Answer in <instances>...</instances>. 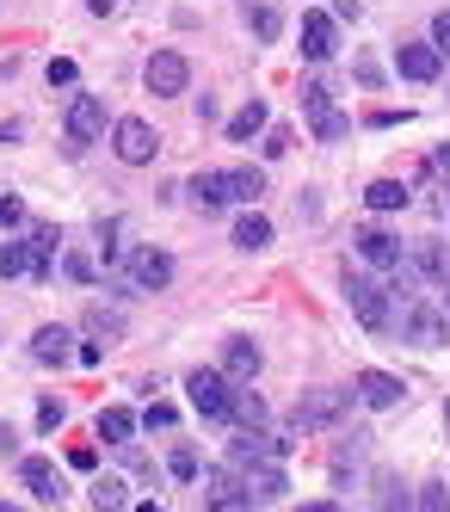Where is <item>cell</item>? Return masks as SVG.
Here are the masks:
<instances>
[{
    "instance_id": "obj_1",
    "label": "cell",
    "mask_w": 450,
    "mask_h": 512,
    "mask_svg": "<svg viewBox=\"0 0 450 512\" xmlns=\"http://www.w3.org/2000/svg\"><path fill=\"white\" fill-rule=\"evenodd\" d=\"M303 118H309V130H315L321 142H340V136L352 130V118L333 105V87H327V81H309V87H303Z\"/></svg>"
},
{
    "instance_id": "obj_2",
    "label": "cell",
    "mask_w": 450,
    "mask_h": 512,
    "mask_svg": "<svg viewBox=\"0 0 450 512\" xmlns=\"http://www.w3.org/2000/svg\"><path fill=\"white\" fill-rule=\"evenodd\" d=\"M185 395H192V408L204 420H229L235 414V383L222 371H192V377H185Z\"/></svg>"
},
{
    "instance_id": "obj_3",
    "label": "cell",
    "mask_w": 450,
    "mask_h": 512,
    "mask_svg": "<svg viewBox=\"0 0 450 512\" xmlns=\"http://www.w3.org/2000/svg\"><path fill=\"white\" fill-rule=\"evenodd\" d=\"M401 334L414 340V346H450V309H438V303L414 297V303L401 309Z\"/></svg>"
},
{
    "instance_id": "obj_4",
    "label": "cell",
    "mask_w": 450,
    "mask_h": 512,
    "mask_svg": "<svg viewBox=\"0 0 450 512\" xmlns=\"http://www.w3.org/2000/svg\"><path fill=\"white\" fill-rule=\"evenodd\" d=\"M142 81H148V93H155V99H179L185 87H192V62H185L179 50H155V56H148V68H142Z\"/></svg>"
},
{
    "instance_id": "obj_5",
    "label": "cell",
    "mask_w": 450,
    "mask_h": 512,
    "mask_svg": "<svg viewBox=\"0 0 450 512\" xmlns=\"http://www.w3.org/2000/svg\"><path fill=\"white\" fill-rule=\"evenodd\" d=\"M346 303H352V315L370 327V334H383V327H389V290H383L377 278L346 272Z\"/></svg>"
},
{
    "instance_id": "obj_6",
    "label": "cell",
    "mask_w": 450,
    "mask_h": 512,
    "mask_svg": "<svg viewBox=\"0 0 450 512\" xmlns=\"http://www.w3.org/2000/svg\"><path fill=\"white\" fill-rule=\"evenodd\" d=\"M346 408H352V395L346 389H309L303 401H296V432H315V426H333V420H346Z\"/></svg>"
},
{
    "instance_id": "obj_7",
    "label": "cell",
    "mask_w": 450,
    "mask_h": 512,
    "mask_svg": "<svg viewBox=\"0 0 450 512\" xmlns=\"http://www.w3.org/2000/svg\"><path fill=\"white\" fill-rule=\"evenodd\" d=\"M111 149H118L124 167H148V161H155V149H161V136H155V124H142V118H118Z\"/></svg>"
},
{
    "instance_id": "obj_8",
    "label": "cell",
    "mask_w": 450,
    "mask_h": 512,
    "mask_svg": "<svg viewBox=\"0 0 450 512\" xmlns=\"http://www.w3.org/2000/svg\"><path fill=\"white\" fill-rule=\"evenodd\" d=\"M105 136V99L81 93V99H68V142L74 149H87V142Z\"/></svg>"
},
{
    "instance_id": "obj_9",
    "label": "cell",
    "mask_w": 450,
    "mask_h": 512,
    "mask_svg": "<svg viewBox=\"0 0 450 512\" xmlns=\"http://www.w3.org/2000/svg\"><path fill=\"white\" fill-rule=\"evenodd\" d=\"M130 284L136 290H167L173 284V260H167V253L161 247H130Z\"/></svg>"
},
{
    "instance_id": "obj_10",
    "label": "cell",
    "mask_w": 450,
    "mask_h": 512,
    "mask_svg": "<svg viewBox=\"0 0 450 512\" xmlns=\"http://www.w3.org/2000/svg\"><path fill=\"white\" fill-rule=\"evenodd\" d=\"M204 494H210V500H204L210 512H241V506H247L241 469H235V463H229V469H210V475H204Z\"/></svg>"
},
{
    "instance_id": "obj_11",
    "label": "cell",
    "mask_w": 450,
    "mask_h": 512,
    "mask_svg": "<svg viewBox=\"0 0 450 512\" xmlns=\"http://www.w3.org/2000/svg\"><path fill=\"white\" fill-rule=\"evenodd\" d=\"M44 272H50V260H44V253L31 247V235H25V241H7V247H0V278H44Z\"/></svg>"
},
{
    "instance_id": "obj_12",
    "label": "cell",
    "mask_w": 450,
    "mask_h": 512,
    "mask_svg": "<svg viewBox=\"0 0 450 512\" xmlns=\"http://www.w3.org/2000/svg\"><path fill=\"white\" fill-rule=\"evenodd\" d=\"M290 482H284V469L278 463H241V494H247V506L253 500H278Z\"/></svg>"
},
{
    "instance_id": "obj_13",
    "label": "cell",
    "mask_w": 450,
    "mask_h": 512,
    "mask_svg": "<svg viewBox=\"0 0 450 512\" xmlns=\"http://www.w3.org/2000/svg\"><path fill=\"white\" fill-rule=\"evenodd\" d=\"M352 395L364 401V408H395V401L407 395V383H401V377H389V371H364V377L352 383Z\"/></svg>"
},
{
    "instance_id": "obj_14",
    "label": "cell",
    "mask_w": 450,
    "mask_h": 512,
    "mask_svg": "<svg viewBox=\"0 0 450 512\" xmlns=\"http://www.w3.org/2000/svg\"><path fill=\"white\" fill-rule=\"evenodd\" d=\"M222 377H235V383H253V377H259V346H253L247 334L222 340Z\"/></svg>"
},
{
    "instance_id": "obj_15",
    "label": "cell",
    "mask_w": 450,
    "mask_h": 512,
    "mask_svg": "<svg viewBox=\"0 0 450 512\" xmlns=\"http://www.w3.org/2000/svg\"><path fill=\"white\" fill-rule=\"evenodd\" d=\"M340 38H333V19L327 13H303V56L309 62H333Z\"/></svg>"
},
{
    "instance_id": "obj_16",
    "label": "cell",
    "mask_w": 450,
    "mask_h": 512,
    "mask_svg": "<svg viewBox=\"0 0 450 512\" xmlns=\"http://www.w3.org/2000/svg\"><path fill=\"white\" fill-rule=\"evenodd\" d=\"M395 68H401L407 81H438V68H444V56H438V44H401Z\"/></svg>"
},
{
    "instance_id": "obj_17",
    "label": "cell",
    "mask_w": 450,
    "mask_h": 512,
    "mask_svg": "<svg viewBox=\"0 0 450 512\" xmlns=\"http://www.w3.org/2000/svg\"><path fill=\"white\" fill-rule=\"evenodd\" d=\"M19 475H25V488L37 494V500H62L68 488H62V475H56V463L50 457H25L19 463Z\"/></svg>"
},
{
    "instance_id": "obj_18",
    "label": "cell",
    "mask_w": 450,
    "mask_h": 512,
    "mask_svg": "<svg viewBox=\"0 0 450 512\" xmlns=\"http://www.w3.org/2000/svg\"><path fill=\"white\" fill-rule=\"evenodd\" d=\"M192 204L198 210H222V204H235V186H229V173H192Z\"/></svg>"
},
{
    "instance_id": "obj_19",
    "label": "cell",
    "mask_w": 450,
    "mask_h": 512,
    "mask_svg": "<svg viewBox=\"0 0 450 512\" xmlns=\"http://www.w3.org/2000/svg\"><path fill=\"white\" fill-rule=\"evenodd\" d=\"M358 253H364V260H370V266H383V272H395L407 247H401V241H395L389 229H364V235H358Z\"/></svg>"
},
{
    "instance_id": "obj_20",
    "label": "cell",
    "mask_w": 450,
    "mask_h": 512,
    "mask_svg": "<svg viewBox=\"0 0 450 512\" xmlns=\"http://www.w3.org/2000/svg\"><path fill=\"white\" fill-rule=\"evenodd\" d=\"M31 358L37 364H68L74 358V334H68V327H37V334H31Z\"/></svg>"
},
{
    "instance_id": "obj_21",
    "label": "cell",
    "mask_w": 450,
    "mask_h": 512,
    "mask_svg": "<svg viewBox=\"0 0 450 512\" xmlns=\"http://www.w3.org/2000/svg\"><path fill=\"white\" fill-rule=\"evenodd\" d=\"M235 247H241V253H259V247H272V223H266L259 210L235 216Z\"/></svg>"
},
{
    "instance_id": "obj_22",
    "label": "cell",
    "mask_w": 450,
    "mask_h": 512,
    "mask_svg": "<svg viewBox=\"0 0 450 512\" xmlns=\"http://www.w3.org/2000/svg\"><path fill=\"white\" fill-rule=\"evenodd\" d=\"M241 19H247V31H253L259 44H272L278 31H284V19H278V13L266 7V0H241Z\"/></svg>"
},
{
    "instance_id": "obj_23",
    "label": "cell",
    "mask_w": 450,
    "mask_h": 512,
    "mask_svg": "<svg viewBox=\"0 0 450 512\" xmlns=\"http://www.w3.org/2000/svg\"><path fill=\"white\" fill-rule=\"evenodd\" d=\"M259 130H266V99L241 105V112L229 118V136H235V142H247V136H259Z\"/></svg>"
},
{
    "instance_id": "obj_24",
    "label": "cell",
    "mask_w": 450,
    "mask_h": 512,
    "mask_svg": "<svg viewBox=\"0 0 450 512\" xmlns=\"http://www.w3.org/2000/svg\"><path fill=\"white\" fill-rule=\"evenodd\" d=\"M130 432H136V414L130 408H105L99 414V438H111V445H130Z\"/></svg>"
},
{
    "instance_id": "obj_25",
    "label": "cell",
    "mask_w": 450,
    "mask_h": 512,
    "mask_svg": "<svg viewBox=\"0 0 450 512\" xmlns=\"http://www.w3.org/2000/svg\"><path fill=\"white\" fill-rule=\"evenodd\" d=\"M364 204L370 210H407V186H401V179H377V186L364 192Z\"/></svg>"
},
{
    "instance_id": "obj_26",
    "label": "cell",
    "mask_w": 450,
    "mask_h": 512,
    "mask_svg": "<svg viewBox=\"0 0 450 512\" xmlns=\"http://www.w3.org/2000/svg\"><path fill=\"white\" fill-rule=\"evenodd\" d=\"M414 278H444L450 266H444V253H438V241H414V266H407Z\"/></svg>"
},
{
    "instance_id": "obj_27",
    "label": "cell",
    "mask_w": 450,
    "mask_h": 512,
    "mask_svg": "<svg viewBox=\"0 0 450 512\" xmlns=\"http://www.w3.org/2000/svg\"><path fill=\"white\" fill-rule=\"evenodd\" d=\"M229 420H241L247 432H266V401H259L253 389H241V395H235V414H229Z\"/></svg>"
},
{
    "instance_id": "obj_28",
    "label": "cell",
    "mask_w": 450,
    "mask_h": 512,
    "mask_svg": "<svg viewBox=\"0 0 450 512\" xmlns=\"http://www.w3.org/2000/svg\"><path fill=\"white\" fill-rule=\"evenodd\" d=\"M229 186H235V204H253L259 192H266V173H253V167H235V173H229Z\"/></svg>"
},
{
    "instance_id": "obj_29",
    "label": "cell",
    "mask_w": 450,
    "mask_h": 512,
    "mask_svg": "<svg viewBox=\"0 0 450 512\" xmlns=\"http://www.w3.org/2000/svg\"><path fill=\"white\" fill-rule=\"evenodd\" d=\"M31 247L44 253V260H56V247H62V229H56V223H31Z\"/></svg>"
},
{
    "instance_id": "obj_30",
    "label": "cell",
    "mask_w": 450,
    "mask_h": 512,
    "mask_svg": "<svg viewBox=\"0 0 450 512\" xmlns=\"http://www.w3.org/2000/svg\"><path fill=\"white\" fill-rule=\"evenodd\" d=\"M93 506L99 512H124V482H93Z\"/></svg>"
},
{
    "instance_id": "obj_31",
    "label": "cell",
    "mask_w": 450,
    "mask_h": 512,
    "mask_svg": "<svg viewBox=\"0 0 450 512\" xmlns=\"http://www.w3.org/2000/svg\"><path fill=\"white\" fill-rule=\"evenodd\" d=\"M56 426H62V401L44 395V401H37V432H56Z\"/></svg>"
},
{
    "instance_id": "obj_32",
    "label": "cell",
    "mask_w": 450,
    "mask_h": 512,
    "mask_svg": "<svg viewBox=\"0 0 450 512\" xmlns=\"http://www.w3.org/2000/svg\"><path fill=\"white\" fill-rule=\"evenodd\" d=\"M420 512H450V488H444V482L420 488Z\"/></svg>"
},
{
    "instance_id": "obj_33",
    "label": "cell",
    "mask_w": 450,
    "mask_h": 512,
    "mask_svg": "<svg viewBox=\"0 0 450 512\" xmlns=\"http://www.w3.org/2000/svg\"><path fill=\"white\" fill-rule=\"evenodd\" d=\"M62 272H68L74 284H87V278H93V260H87V253H68V260H62Z\"/></svg>"
},
{
    "instance_id": "obj_34",
    "label": "cell",
    "mask_w": 450,
    "mask_h": 512,
    "mask_svg": "<svg viewBox=\"0 0 450 512\" xmlns=\"http://www.w3.org/2000/svg\"><path fill=\"white\" fill-rule=\"evenodd\" d=\"M87 327H93V334H124V321L105 315V309H87Z\"/></svg>"
},
{
    "instance_id": "obj_35",
    "label": "cell",
    "mask_w": 450,
    "mask_h": 512,
    "mask_svg": "<svg viewBox=\"0 0 450 512\" xmlns=\"http://www.w3.org/2000/svg\"><path fill=\"white\" fill-rule=\"evenodd\" d=\"M167 469L179 475V482H192V475H198V457H192V451H173V457H167Z\"/></svg>"
},
{
    "instance_id": "obj_36",
    "label": "cell",
    "mask_w": 450,
    "mask_h": 512,
    "mask_svg": "<svg viewBox=\"0 0 450 512\" xmlns=\"http://www.w3.org/2000/svg\"><path fill=\"white\" fill-rule=\"evenodd\" d=\"M432 44H438V56H450V13L432 19Z\"/></svg>"
},
{
    "instance_id": "obj_37",
    "label": "cell",
    "mask_w": 450,
    "mask_h": 512,
    "mask_svg": "<svg viewBox=\"0 0 450 512\" xmlns=\"http://www.w3.org/2000/svg\"><path fill=\"white\" fill-rule=\"evenodd\" d=\"M0 223H7V229H13V223H25V204H19L13 192H7V198H0Z\"/></svg>"
},
{
    "instance_id": "obj_38",
    "label": "cell",
    "mask_w": 450,
    "mask_h": 512,
    "mask_svg": "<svg viewBox=\"0 0 450 512\" xmlns=\"http://www.w3.org/2000/svg\"><path fill=\"white\" fill-rule=\"evenodd\" d=\"M68 81H74V62L56 56V62H50V87H68Z\"/></svg>"
},
{
    "instance_id": "obj_39",
    "label": "cell",
    "mask_w": 450,
    "mask_h": 512,
    "mask_svg": "<svg viewBox=\"0 0 450 512\" xmlns=\"http://www.w3.org/2000/svg\"><path fill=\"white\" fill-rule=\"evenodd\" d=\"M266 155H272V161L290 155V130H266Z\"/></svg>"
},
{
    "instance_id": "obj_40",
    "label": "cell",
    "mask_w": 450,
    "mask_h": 512,
    "mask_svg": "<svg viewBox=\"0 0 450 512\" xmlns=\"http://www.w3.org/2000/svg\"><path fill=\"white\" fill-rule=\"evenodd\" d=\"M142 426H148V432H155V426H173V408H161V401H155V408L142 414Z\"/></svg>"
},
{
    "instance_id": "obj_41",
    "label": "cell",
    "mask_w": 450,
    "mask_h": 512,
    "mask_svg": "<svg viewBox=\"0 0 450 512\" xmlns=\"http://www.w3.org/2000/svg\"><path fill=\"white\" fill-rule=\"evenodd\" d=\"M68 463H74V469H93V463H99V451H93V445H74V451H68Z\"/></svg>"
},
{
    "instance_id": "obj_42",
    "label": "cell",
    "mask_w": 450,
    "mask_h": 512,
    "mask_svg": "<svg viewBox=\"0 0 450 512\" xmlns=\"http://www.w3.org/2000/svg\"><path fill=\"white\" fill-rule=\"evenodd\" d=\"M432 173H450V142H438V155H432Z\"/></svg>"
},
{
    "instance_id": "obj_43",
    "label": "cell",
    "mask_w": 450,
    "mask_h": 512,
    "mask_svg": "<svg viewBox=\"0 0 450 512\" xmlns=\"http://www.w3.org/2000/svg\"><path fill=\"white\" fill-rule=\"evenodd\" d=\"M87 13H99V19H111V13H118V0H87Z\"/></svg>"
},
{
    "instance_id": "obj_44",
    "label": "cell",
    "mask_w": 450,
    "mask_h": 512,
    "mask_svg": "<svg viewBox=\"0 0 450 512\" xmlns=\"http://www.w3.org/2000/svg\"><path fill=\"white\" fill-rule=\"evenodd\" d=\"M296 512H333V500H315V506H296Z\"/></svg>"
},
{
    "instance_id": "obj_45",
    "label": "cell",
    "mask_w": 450,
    "mask_h": 512,
    "mask_svg": "<svg viewBox=\"0 0 450 512\" xmlns=\"http://www.w3.org/2000/svg\"><path fill=\"white\" fill-rule=\"evenodd\" d=\"M0 451H13V426H0Z\"/></svg>"
},
{
    "instance_id": "obj_46",
    "label": "cell",
    "mask_w": 450,
    "mask_h": 512,
    "mask_svg": "<svg viewBox=\"0 0 450 512\" xmlns=\"http://www.w3.org/2000/svg\"><path fill=\"white\" fill-rule=\"evenodd\" d=\"M444 297H450V272H444Z\"/></svg>"
},
{
    "instance_id": "obj_47",
    "label": "cell",
    "mask_w": 450,
    "mask_h": 512,
    "mask_svg": "<svg viewBox=\"0 0 450 512\" xmlns=\"http://www.w3.org/2000/svg\"><path fill=\"white\" fill-rule=\"evenodd\" d=\"M0 512H13V506H0Z\"/></svg>"
}]
</instances>
